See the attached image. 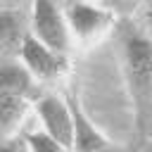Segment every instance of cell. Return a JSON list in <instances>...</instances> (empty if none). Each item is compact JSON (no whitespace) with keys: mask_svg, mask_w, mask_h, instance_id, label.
<instances>
[{"mask_svg":"<svg viewBox=\"0 0 152 152\" xmlns=\"http://www.w3.org/2000/svg\"><path fill=\"white\" fill-rule=\"evenodd\" d=\"M140 19H142V24H145V28L150 31V36H152V2H147V5H142L140 7ZM147 36V38H150Z\"/></svg>","mask_w":152,"mask_h":152,"instance_id":"obj_12","label":"cell"},{"mask_svg":"<svg viewBox=\"0 0 152 152\" xmlns=\"http://www.w3.org/2000/svg\"><path fill=\"white\" fill-rule=\"evenodd\" d=\"M24 140L28 145V152H69L66 147H62L45 133H28Z\"/></svg>","mask_w":152,"mask_h":152,"instance_id":"obj_10","label":"cell"},{"mask_svg":"<svg viewBox=\"0 0 152 152\" xmlns=\"http://www.w3.org/2000/svg\"><path fill=\"white\" fill-rule=\"evenodd\" d=\"M24 109H26V97L0 90V142H5V138L17 128V124L24 116Z\"/></svg>","mask_w":152,"mask_h":152,"instance_id":"obj_7","label":"cell"},{"mask_svg":"<svg viewBox=\"0 0 152 152\" xmlns=\"http://www.w3.org/2000/svg\"><path fill=\"white\" fill-rule=\"evenodd\" d=\"M24 31H21V14L14 10H0V50H14L21 48L24 40Z\"/></svg>","mask_w":152,"mask_h":152,"instance_id":"obj_8","label":"cell"},{"mask_svg":"<svg viewBox=\"0 0 152 152\" xmlns=\"http://www.w3.org/2000/svg\"><path fill=\"white\" fill-rule=\"evenodd\" d=\"M38 116L43 121L45 135H50L55 142H59L66 150L74 147V121H71L69 102H62L55 95H45L38 102Z\"/></svg>","mask_w":152,"mask_h":152,"instance_id":"obj_3","label":"cell"},{"mask_svg":"<svg viewBox=\"0 0 152 152\" xmlns=\"http://www.w3.org/2000/svg\"><path fill=\"white\" fill-rule=\"evenodd\" d=\"M31 26H33V38L40 40L45 48L64 55L69 48V31H66V19L62 14V10L48 0H38L33 5V17H31Z\"/></svg>","mask_w":152,"mask_h":152,"instance_id":"obj_2","label":"cell"},{"mask_svg":"<svg viewBox=\"0 0 152 152\" xmlns=\"http://www.w3.org/2000/svg\"><path fill=\"white\" fill-rule=\"evenodd\" d=\"M69 26L74 28V33H78L81 38H88L90 33L100 31L107 21H109V12H104L102 7H93V5H66V17Z\"/></svg>","mask_w":152,"mask_h":152,"instance_id":"obj_6","label":"cell"},{"mask_svg":"<svg viewBox=\"0 0 152 152\" xmlns=\"http://www.w3.org/2000/svg\"><path fill=\"white\" fill-rule=\"evenodd\" d=\"M0 90L26 97V93L31 90L28 69L21 66V64H2L0 66Z\"/></svg>","mask_w":152,"mask_h":152,"instance_id":"obj_9","label":"cell"},{"mask_svg":"<svg viewBox=\"0 0 152 152\" xmlns=\"http://www.w3.org/2000/svg\"><path fill=\"white\" fill-rule=\"evenodd\" d=\"M124 64L138 131L142 135H152V40L131 26L124 28Z\"/></svg>","mask_w":152,"mask_h":152,"instance_id":"obj_1","label":"cell"},{"mask_svg":"<svg viewBox=\"0 0 152 152\" xmlns=\"http://www.w3.org/2000/svg\"><path fill=\"white\" fill-rule=\"evenodd\" d=\"M0 152H28V145H26V140L12 138V140L0 142Z\"/></svg>","mask_w":152,"mask_h":152,"instance_id":"obj_11","label":"cell"},{"mask_svg":"<svg viewBox=\"0 0 152 152\" xmlns=\"http://www.w3.org/2000/svg\"><path fill=\"white\" fill-rule=\"evenodd\" d=\"M21 57H24V66L28 69V74L40 76V78H55L66 69V57L45 48L40 40H36L31 33L24 36L21 40Z\"/></svg>","mask_w":152,"mask_h":152,"instance_id":"obj_4","label":"cell"},{"mask_svg":"<svg viewBox=\"0 0 152 152\" xmlns=\"http://www.w3.org/2000/svg\"><path fill=\"white\" fill-rule=\"evenodd\" d=\"M69 109H71V121H74V147L76 152H107L109 142L104 140L102 133L95 131V126L86 119V114L78 109V104L74 100H69Z\"/></svg>","mask_w":152,"mask_h":152,"instance_id":"obj_5","label":"cell"}]
</instances>
